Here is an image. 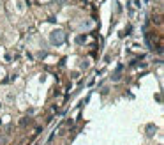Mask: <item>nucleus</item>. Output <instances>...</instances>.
<instances>
[{
	"label": "nucleus",
	"instance_id": "f257e3e1",
	"mask_svg": "<svg viewBox=\"0 0 164 145\" xmlns=\"http://www.w3.org/2000/svg\"><path fill=\"white\" fill-rule=\"evenodd\" d=\"M64 41H65V34H64L62 30H53V32H51V35H49V43H51V44L60 46Z\"/></svg>",
	"mask_w": 164,
	"mask_h": 145
},
{
	"label": "nucleus",
	"instance_id": "f03ea898",
	"mask_svg": "<svg viewBox=\"0 0 164 145\" xmlns=\"http://www.w3.org/2000/svg\"><path fill=\"white\" fill-rule=\"evenodd\" d=\"M122 69H124L122 66H118V67H117V71H115V74L111 76V80H113V82H118V80L122 78V76H120V74H122Z\"/></svg>",
	"mask_w": 164,
	"mask_h": 145
},
{
	"label": "nucleus",
	"instance_id": "7ed1b4c3",
	"mask_svg": "<svg viewBox=\"0 0 164 145\" xmlns=\"http://www.w3.org/2000/svg\"><path fill=\"white\" fill-rule=\"evenodd\" d=\"M155 129H157V128H155L154 124H150V126H147V135H148V136H154V131H155Z\"/></svg>",
	"mask_w": 164,
	"mask_h": 145
},
{
	"label": "nucleus",
	"instance_id": "20e7f679",
	"mask_svg": "<svg viewBox=\"0 0 164 145\" xmlns=\"http://www.w3.org/2000/svg\"><path fill=\"white\" fill-rule=\"evenodd\" d=\"M67 0H53V4H57V5H64Z\"/></svg>",
	"mask_w": 164,
	"mask_h": 145
}]
</instances>
